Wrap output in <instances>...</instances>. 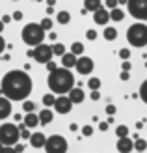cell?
I'll list each match as a JSON object with an SVG mask.
<instances>
[{"label":"cell","mask_w":147,"mask_h":153,"mask_svg":"<svg viewBox=\"0 0 147 153\" xmlns=\"http://www.w3.org/2000/svg\"><path fill=\"white\" fill-rule=\"evenodd\" d=\"M129 2V0H119V4H127Z\"/></svg>","instance_id":"cell-53"},{"label":"cell","mask_w":147,"mask_h":153,"mask_svg":"<svg viewBox=\"0 0 147 153\" xmlns=\"http://www.w3.org/2000/svg\"><path fill=\"white\" fill-rule=\"evenodd\" d=\"M13 17H11V15H4V17H2V21H4V25H6V22H10Z\"/></svg>","instance_id":"cell-47"},{"label":"cell","mask_w":147,"mask_h":153,"mask_svg":"<svg viewBox=\"0 0 147 153\" xmlns=\"http://www.w3.org/2000/svg\"><path fill=\"white\" fill-rule=\"evenodd\" d=\"M119 76H121V80H129V79H130L129 71H121V75H119Z\"/></svg>","instance_id":"cell-45"},{"label":"cell","mask_w":147,"mask_h":153,"mask_svg":"<svg viewBox=\"0 0 147 153\" xmlns=\"http://www.w3.org/2000/svg\"><path fill=\"white\" fill-rule=\"evenodd\" d=\"M73 101L69 99V95H60L56 97V103H54V110H56L58 114H69L73 108Z\"/></svg>","instance_id":"cell-9"},{"label":"cell","mask_w":147,"mask_h":153,"mask_svg":"<svg viewBox=\"0 0 147 153\" xmlns=\"http://www.w3.org/2000/svg\"><path fill=\"white\" fill-rule=\"evenodd\" d=\"M106 114H108V116H114V114H115V106L114 105H108L106 106Z\"/></svg>","instance_id":"cell-41"},{"label":"cell","mask_w":147,"mask_h":153,"mask_svg":"<svg viewBox=\"0 0 147 153\" xmlns=\"http://www.w3.org/2000/svg\"><path fill=\"white\" fill-rule=\"evenodd\" d=\"M11 114V99L0 95V120H6Z\"/></svg>","instance_id":"cell-12"},{"label":"cell","mask_w":147,"mask_h":153,"mask_svg":"<svg viewBox=\"0 0 147 153\" xmlns=\"http://www.w3.org/2000/svg\"><path fill=\"white\" fill-rule=\"evenodd\" d=\"M140 99L147 105V80H143L142 86H140Z\"/></svg>","instance_id":"cell-28"},{"label":"cell","mask_w":147,"mask_h":153,"mask_svg":"<svg viewBox=\"0 0 147 153\" xmlns=\"http://www.w3.org/2000/svg\"><path fill=\"white\" fill-rule=\"evenodd\" d=\"M26 56H28V58H34V51L28 49V51H26Z\"/></svg>","instance_id":"cell-48"},{"label":"cell","mask_w":147,"mask_h":153,"mask_svg":"<svg viewBox=\"0 0 147 153\" xmlns=\"http://www.w3.org/2000/svg\"><path fill=\"white\" fill-rule=\"evenodd\" d=\"M103 36H104L106 41H114L115 37H117V30H115L114 26H106V28L103 30Z\"/></svg>","instance_id":"cell-20"},{"label":"cell","mask_w":147,"mask_h":153,"mask_svg":"<svg viewBox=\"0 0 147 153\" xmlns=\"http://www.w3.org/2000/svg\"><path fill=\"white\" fill-rule=\"evenodd\" d=\"M71 52H73V54H76V56H82L84 54V45L80 41H75L71 45Z\"/></svg>","instance_id":"cell-23"},{"label":"cell","mask_w":147,"mask_h":153,"mask_svg":"<svg viewBox=\"0 0 147 153\" xmlns=\"http://www.w3.org/2000/svg\"><path fill=\"white\" fill-rule=\"evenodd\" d=\"M75 69L78 71L80 75H89L91 71H93V60H91L89 56H78Z\"/></svg>","instance_id":"cell-10"},{"label":"cell","mask_w":147,"mask_h":153,"mask_svg":"<svg viewBox=\"0 0 147 153\" xmlns=\"http://www.w3.org/2000/svg\"><path fill=\"white\" fill-rule=\"evenodd\" d=\"M129 56H130V51L129 49H121L119 51V58L121 60H129Z\"/></svg>","instance_id":"cell-37"},{"label":"cell","mask_w":147,"mask_h":153,"mask_svg":"<svg viewBox=\"0 0 147 153\" xmlns=\"http://www.w3.org/2000/svg\"><path fill=\"white\" fill-rule=\"evenodd\" d=\"M15 149H17V153H22V151H24V146H22V144H17Z\"/></svg>","instance_id":"cell-46"},{"label":"cell","mask_w":147,"mask_h":153,"mask_svg":"<svg viewBox=\"0 0 147 153\" xmlns=\"http://www.w3.org/2000/svg\"><path fill=\"white\" fill-rule=\"evenodd\" d=\"M86 37H88L89 41H95V39H97V32H95L93 28H89L88 32H86Z\"/></svg>","instance_id":"cell-34"},{"label":"cell","mask_w":147,"mask_h":153,"mask_svg":"<svg viewBox=\"0 0 147 153\" xmlns=\"http://www.w3.org/2000/svg\"><path fill=\"white\" fill-rule=\"evenodd\" d=\"M22 120H24L22 123H24L28 129H34V127H37L41 123V121H39V114H34V112H26V116Z\"/></svg>","instance_id":"cell-14"},{"label":"cell","mask_w":147,"mask_h":153,"mask_svg":"<svg viewBox=\"0 0 147 153\" xmlns=\"http://www.w3.org/2000/svg\"><path fill=\"white\" fill-rule=\"evenodd\" d=\"M56 21H58V25H69V21H71V13H69V11H58L56 13Z\"/></svg>","instance_id":"cell-21"},{"label":"cell","mask_w":147,"mask_h":153,"mask_svg":"<svg viewBox=\"0 0 147 153\" xmlns=\"http://www.w3.org/2000/svg\"><path fill=\"white\" fill-rule=\"evenodd\" d=\"M52 118H54V112L49 108V106H45V108L39 112V121H41V125H49L50 121H52Z\"/></svg>","instance_id":"cell-18"},{"label":"cell","mask_w":147,"mask_h":153,"mask_svg":"<svg viewBox=\"0 0 147 153\" xmlns=\"http://www.w3.org/2000/svg\"><path fill=\"white\" fill-rule=\"evenodd\" d=\"M84 7L88 11H97L99 7H103V0H84Z\"/></svg>","instance_id":"cell-19"},{"label":"cell","mask_w":147,"mask_h":153,"mask_svg":"<svg viewBox=\"0 0 147 153\" xmlns=\"http://www.w3.org/2000/svg\"><path fill=\"white\" fill-rule=\"evenodd\" d=\"M45 151L47 153H65L67 151V140L60 134H52L47 138L45 144Z\"/></svg>","instance_id":"cell-7"},{"label":"cell","mask_w":147,"mask_h":153,"mask_svg":"<svg viewBox=\"0 0 147 153\" xmlns=\"http://www.w3.org/2000/svg\"><path fill=\"white\" fill-rule=\"evenodd\" d=\"M21 37L30 47H37V45L43 43V39H45V30L39 22H28V25L22 28Z\"/></svg>","instance_id":"cell-3"},{"label":"cell","mask_w":147,"mask_h":153,"mask_svg":"<svg viewBox=\"0 0 147 153\" xmlns=\"http://www.w3.org/2000/svg\"><path fill=\"white\" fill-rule=\"evenodd\" d=\"M45 65H47V69H49V73H50V71H54V69H56V67H58V65H56V62H52V60H50V62H47V64H45Z\"/></svg>","instance_id":"cell-40"},{"label":"cell","mask_w":147,"mask_h":153,"mask_svg":"<svg viewBox=\"0 0 147 153\" xmlns=\"http://www.w3.org/2000/svg\"><path fill=\"white\" fill-rule=\"evenodd\" d=\"M19 129H21V138H22V140H30V136H32V134H30L28 127L22 123V125H19Z\"/></svg>","instance_id":"cell-30"},{"label":"cell","mask_w":147,"mask_h":153,"mask_svg":"<svg viewBox=\"0 0 147 153\" xmlns=\"http://www.w3.org/2000/svg\"><path fill=\"white\" fill-rule=\"evenodd\" d=\"M69 129H71V131H76L78 127H76V123H71V125H69Z\"/></svg>","instance_id":"cell-49"},{"label":"cell","mask_w":147,"mask_h":153,"mask_svg":"<svg viewBox=\"0 0 147 153\" xmlns=\"http://www.w3.org/2000/svg\"><path fill=\"white\" fill-rule=\"evenodd\" d=\"M47 82H49L50 91L52 94H58V95H65V94H69V91L75 88V76L64 65L56 67L54 71H50Z\"/></svg>","instance_id":"cell-2"},{"label":"cell","mask_w":147,"mask_h":153,"mask_svg":"<svg viewBox=\"0 0 147 153\" xmlns=\"http://www.w3.org/2000/svg\"><path fill=\"white\" fill-rule=\"evenodd\" d=\"M129 13L138 21H147V0H129L127 2Z\"/></svg>","instance_id":"cell-6"},{"label":"cell","mask_w":147,"mask_h":153,"mask_svg":"<svg viewBox=\"0 0 147 153\" xmlns=\"http://www.w3.org/2000/svg\"><path fill=\"white\" fill-rule=\"evenodd\" d=\"M21 140V129L15 123H4L0 125V142L4 146H17Z\"/></svg>","instance_id":"cell-5"},{"label":"cell","mask_w":147,"mask_h":153,"mask_svg":"<svg viewBox=\"0 0 147 153\" xmlns=\"http://www.w3.org/2000/svg\"><path fill=\"white\" fill-rule=\"evenodd\" d=\"M0 153H17V149H15V146H2Z\"/></svg>","instance_id":"cell-36"},{"label":"cell","mask_w":147,"mask_h":153,"mask_svg":"<svg viewBox=\"0 0 147 153\" xmlns=\"http://www.w3.org/2000/svg\"><path fill=\"white\" fill-rule=\"evenodd\" d=\"M88 88H89V90H99V88H100V79H97V76H91V79L88 80Z\"/></svg>","instance_id":"cell-26"},{"label":"cell","mask_w":147,"mask_h":153,"mask_svg":"<svg viewBox=\"0 0 147 153\" xmlns=\"http://www.w3.org/2000/svg\"><path fill=\"white\" fill-rule=\"evenodd\" d=\"M52 56H54V52H52V45L39 43L37 47H34V60H37L39 64H47V62H50Z\"/></svg>","instance_id":"cell-8"},{"label":"cell","mask_w":147,"mask_h":153,"mask_svg":"<svg viewBox=\"0 0 147 153\" xmlns=\"http://www.w3.org/2000/svg\"><path fill=\"white\" fill-rule=\"evenodd\" d=\"M54 103H56V95H54V94H45L43 95V105L45 106L50 108V106H54Z\"/></svg>","instance_id":"cell-24"},{"label":"cell","mask_w":147,"mask_h":153,"mask_svg":"<svg viewBox=\"0 0 147 153\" xmlns=\"http://www.w3.org/2000/svg\"><path fill=\"white\" fill-rule=\"evenodd\" d=\"M13 2H17V0H13Z\"/></svg>","instance_id":"cell-55"},{"label":"cell","mask_w":147,"mask_h":153,"mask_svg":"<svg viewBox=\"0 0 147 153\" xmlns=\"http://www.w3.org/2000/svg\"><path fill=\"white\" fill-rule=\"evenodd\" d=\"M6 47H7V43H6V39L2 37V34H0V54L6 51Z\"/></svg>","instance_id":"cell-38"},{"label":"cell","mask_w":147,"mask_h":153,"mask_svg":"<svg viewBox=\"0 0 147 153\" xmlns=\"http://www.w3.org/2000/svg\"><path fill=\"white\" fill-rule=\"evenodd\" d=\"M39 25L43 26V30H50V28H52V21H50L49 17H45V19L39 22Z\"/></svg>","instance_id":"cell-33"},{"label":"cell","mask_w":147,"mask_h":153,"mask_svg":"<svg viewBox=\"0 0 147 153\" xmlns=\"http://www.w3.org/2000/svg\"><path fill=\"white\" fill-rule=\"evenodd\" d=\"M89 97L93 99V101H99V99H100V94H99V90H91V94H89Z\"/></svg>","instance_id":"cell-39"},{"label":"cell","mask_w":147,"mask_h":153,"mask_svg":"<svg viewBox=\"0 0 147 153\" xmlns=\"http://www.w3.org/2000/svg\"><path fill=\"white\" fill-rule=\"evenodd\" d=\"M145 148H147V142H145L143 138H136V140H134V149H136V151H143Z\"/></svg>","instance_id":"cell-29"},{"label":"cell","mask_w":147,"mask_h":153,"mask_svg":"<svg viewBox=\"0 0 147 153\" xmlns=\"http://www.w3.org/2000/svg\"><path fill=\"white\" fill-rule=\"evenodd\" d=\"M67 95H69V99H71L75 105H80L84 99H86V95H84V90H80V88H73Z\"/></svg>","instance_id":"cell-17"},{"label":"cell","mask_w":147,"mask_h":153,"mask_svg":"<svg viewBox=\"0 0 147 153\" xmlns=\"http://www.w3.org/2000/svg\"><path fill=\"white\" fill-rule=\"evenodd\" d=\"M47 13H49V15H50V13H54V7H52V6H49V7H47Z\"/></svg>","instance_id":"cell-50"},{"label":"cell","mask_w":147,"mask_h":153,"mask_svg":"<svg viewBox=\"0 0 147 153\" xmlns=\"http://www.w3.org/2000/svg\"><path fill=\"white\" fill-rule=\"evenodd\" d=\"M134 149V142L129 138V136H123V138H117V151L119 153H130Z\"/></svg>","instance_id":"cell-13"},{"label":"cell","mask_w":147,"mask_h":153,"mask_svg":"<svg viewBox=\"0 0 147 153\" xmlns=\"http://www.w3.org/2000/svg\"><path fill=\"white\" fill-rule=\"evenodd\" d=\"M110 17H112V21H115V22H121L123 19H125V13H123V11L119 10V6H117V7H114V10H110Z\"/></svg>","instance_id":"cell-22"},{"label":"cell","mask_w":147,"mask_h":153,"mask_svg":"<svg viewBox=\"0 0 147 153\" xmlns=\"http://www.w3.org/2000/svg\"><path fill=\"white\" fill-rule=\"evenodd\" d=\"M2 30H4V21L0 19V34H2Z\"/></svg>","instance_id":"cell-51"},{"label":"cell","mask_w":147,"mask_h":153,"mask_svg":"<svg viewBox=\"0 0 147 153\" xmlns=\"http://www.w3.org/2000/svg\"><path fill=\"white\" fill-rule=\"evenodd\" d=\"M108 125H110V123H108V121H100V123H99V129H100V131H106V129H108Z\"/></svg>","instance_id":"cell-42"},{"label":"cell","mask_w":147,"mask_h":153,"mask_svg":"<svg viewBox=\"0 0 147 153\" xmlns=\"http://www.w3.org/2000/svg\"><path fill=\"white\" fill-rule=\"evenodd\" d=\"M11 17H13L15 21H21V19H22V11H15V13L11 15Z\"/></svg>","instance_id":"cell-44"},{"label":"cell","mask_w":147,"mask_h":153,"mask_svg":"<svg viewBox=\"0 0 147 153\" xmlns=\"http://www.w3.org/2000/svg\"><path fill=\"white\" fill-rule=\"evenodd\" d=\"M93 21H95V25H100V26L108 25V21H112L110 11H108L106 7H99V10L93 13Z\"/></svg>","instance_id":"cell-11"},{"label":"cell","mask_w":147,"mask_h":153,"mask_svg":"<svg viewBox=\"0 0 147 153\" xmlns=\"http://www.w3.org/2000/svg\"><path fill=\"white\" fill-rule=\"evenodd\" d=\"M34 108H35V105L32 101H26V99H24V103H22V110H24V112H34Z\"/></svg>","instance_id":"cell-31"},{"label":"cell","mask_w":147,"mask_h":153,"mask_svg":"<svg viewBox=\"0 0 147 153\" xmlns=\"http://www.w3.org/2000/svg\"><path fill=\"white\" fill-rule=\"evenodd\" d=\"M104 6L108 7V10H114V7L119 6V0H104Z\"/></svg>","instance_id":"cell-32"},{"label":"cell","mask_w":147,"mask_h":153,"mask_svg":"<svg viewBox=\"0 0 147 153\" xmlns=\"http://www.w3.org/2000/svg\"><path fill=\"white\" fill-rule=\"evenodd\" d=\"M52 52H54L56 56H64V54H65V45L54 43V45H52Z\"/></svg>","instance_id":"cell-25"},{"label":"cell","mask_w":147,"mask_h":153,"mask_svg":"<svg viewBox=\"0 0 147 153\" xmlns=\"http://www.w3.org/2000/svg\"><path fill=\"white\" fill-rule=\"evenodd\" d=\"M136 153H143V151H136Z\"/></svg>","instance_id":"cell-54"},{"label":"cell","mask_w":147,"mask_h":153,"mask_svg":"<svg viewBox=\"0 0 147 153\" xmlns=\"http://www.w3.org/2000/svg\"><path fill=\"white\" fill-rule=\"evenodd\" d=\"M32 79L24 69H13L7 71L0 84V94L6 95L11 101H24V99L32 94Z\"/></svg>","instance_id":"cell-1"},{"label":"cell","mask_w":147,"mask_h":153,"mask_svg":"<svg viewBox=\"0 0 147 153\" xmlns=\"http://www.w3.org/2000/svg\"><path fill=\"white\" fill-rule=\"evenodd\" d=\"M76 60H78L76 54H73V52H65V54L61 56V65L67 67V69H71V67L76 65Z\"/></svg>","instance_id":"cell-16"},{"label":"cell","mask_w":147,"mask_h":153,"mask_svg":"<svg viewBox=\"0 0 147 153\" xmlns=\"http://www.w3.org/2000/svg\"><path fill=\"white\" fill-rule=\"evenodd\" d=\"M45 144H47V136L43 133H34L30 136V146L32 148H45Z\"/></svg>","instance_id":"cell-15"},{"label":"cell","mask_w":147,"mask_h":153,"mask_svg":"<svg viewBox=\"0 0 147 153\" xmlns=\"http://www.w3.org/2000/svg\"><path fill=\"white\" fill-rule=\"evenodd\" d=\"M121 67H123V71H129V69H130V62H127V60H123Z\"/></svg>","instance_id":"cell-43"},{"label":"cell","mask_w":147,"mask_h":153,"mask_svg":"<svg viewBox=\"0 0 147 153\" xmlns=\"http://www.w3.org/2000/svg\"><path fill=\"white\" fill-rule=\"evenodd\" d=\"M82 134L84 136H91V134H93V127H91V125H84L82 127Z\"/></svg>","instance_id":"cell-35"},{"label":"cell","mask_w":147,"mask_h":153,"mask_svg":"<svg viewBox=\"0 0 147 153\" xmlns=\"http://www.w3.org/2000/svg\"><path fill=\"white\" fill-rule=\"evenodd\" d=\"M115 134H117V138L129 136V127H127V125H117V129H115Z\"/></svg>","instance_id":"cell-27"},{"label":"cell","mask_w":147,"mask_h":153,"mask_svg":"<svg viewBox=\"0 0 147 153\" xmlns=\"http://www.w3.org/2000/svg\"><path fill=\"white\" fill-rule=\"evenodd\" d=\"M127 41L132 47H145L147 45V25L143 22H134L127 30Z\"/></svg>","instance_id":"cell-4"},{"label":"cell","mask_w":147,"mask_h":153,"mask_svg":"<svg viewBox=\"0 0 147 153\" xmlns=\"http://www.w3.org/2000/svg\"><path fill=\"white\" fill-rule=\"evenodd\" d=\"M47 4L49 6H54V4H56V0H47Z\"/></svg>","instance_id":"cell-52"}]
</instances>
